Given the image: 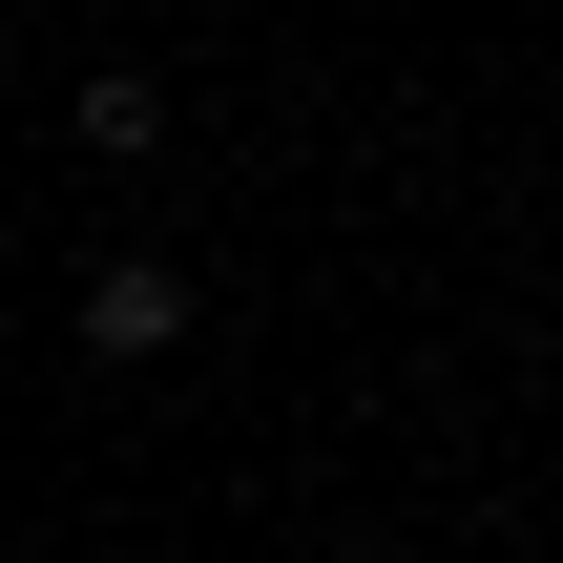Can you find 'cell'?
I'll return each mask as SVG.
<instances>
[{
    "label": "cell",
    "mask_w": 563,
    "mask_h": 563,
    "mask_svg": "<svg viewBox=\"0 0 563 563\" xmlns=\"http://www.w3.org/2000/svg\"><path fill=\"white\" fill-rule=\"evenodd\" d=\"M167 146V84L146 63H84V167H146Z\"/></svg>",
    "instance_id": "7a4b0ae2"
},
{
    "label": "cell",
    "mask_w": 563,
    "mask_h": 563,
    "mask_svg": "<svg viewBox=\"0 0 563 563\" xmlns=\"http://www.w3.org/2000/svg\"><path fill=\"white\" fill-rule=\"evenodd\" d=\"M167 334H188V272H167V251H84V355H104V376H146Z\"/></svg>",
    "instance_id": "6da1fadb"
}]
</instances>
